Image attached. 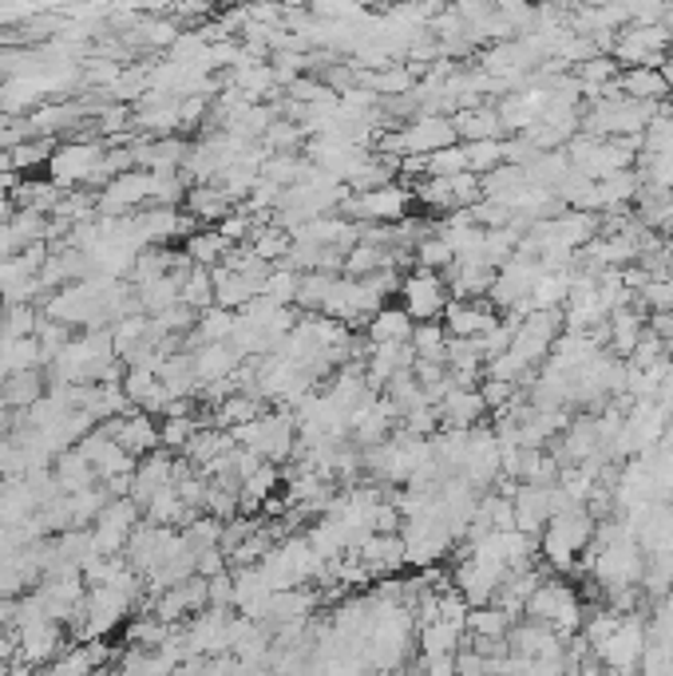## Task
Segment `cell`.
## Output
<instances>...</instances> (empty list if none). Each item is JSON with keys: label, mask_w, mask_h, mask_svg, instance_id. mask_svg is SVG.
Here are the masks:
<instances>
[{"label": "cell", "mask_w": 673, "mask_h": 676, "mask_svg": "<svg viewBox=\"0 0 673 676\" xmlns=\"http://www.w3.org/2000/svg\"><path fill=\"white\" fill-rule=\"evenodd\" d=\"M230 435H234L238 447H246L250 455H257L262 463H274V467L289 463L297 451L294 412H262L257 420H250L246 428H238V432H230Z\"/></svg>", "instance_id": "6da1fadb"}, {"label": "cell", "mask_w": 673, "mask_h": 676, "mask_svg": "<svg viewBox=\"0 0 673 676\" xmlns=\"http://www.w3.org/2000/svg\"><path fill=\"white\" fill-rule=\"evenodd\" d=\"M594 527H598V522L591 519V510L586 507L563 510V514H554V519L547 522L543 534H539V554H543L551 566L574 569V562L583 558L586 546H591Z\"/></svg>", "instance_id": "7a4b0ae2"}, {"label": "cell", "mask_w": 673, "mask_h": 676, "mask_svg": "<svg viewBox=\"0 0 673 676\" xmlns=\"http://www.w3.org/2000/svg\"><path fill=\"white\" fill-rule=\"evenodd\" d=\"M400 542H405L408 566L432 569L435 562L444 558L455 539L448 534L444 519H440V502H432V510H424V514L400 522Z\"/></svg>", "instance_id": "3957f363"}, {"label": "cell", "mask_w": 673, "mask_h": 676, "mask_svg": "<svg viewBox=\"0 0 673 676\" xmlns=\"http://www.w3.org/2000/svg\"><path fill=\"white\" fill-rule=\"evenodd\" d=\"M412 202H416V195L405 182H388V187L365 190V195H353V190H349V198L341 202V218H349V222H368V225H396V222H405Z\"/></svg>", "instance_id": "277c9868"}, {"label": "cell", "mask_w": 673, "mask_h": 676, "mask_svg": "<svg viewBox=\"0 0 673 676\" xmlns=\"http://www.w3.org/2000/svg\"><path fill=\"white\" fill-rule=\"evenodd\" d=\"M108 158V147L99 138H68L59 143L48 158V178L59 190L64 187H84V182H96L99 167Z\"/></svg>", "instance_id": "5b68a950"}, {"label": "cell", "mask_w": 673, "mask_h": 676, "mask_svg": "<svg viewBox=\"0 0 673 676\" xmlns=\"http://www.w3.org/2000/svg\"><path fill=\"white\" fill-rule=\"evenodd\" d=\"M646 645H650V629H646V621L638 618V613H630V618H622V625L614 629V633L603 641V645L594 649L591 657L598 661V665H603L606 673L630 676L633 668L642 665Z\"/></svg>", "instance_id": "8992f818"}, {"label": "cell", "mask_w": 673, "mask_h": 676, "mask_svg": "<svg viewBox=\"0 0 673 676\" xmlns=\"http://www.w3.org/2000/svg\"><path fill=\"white\" fill-rule=\"evenodd\" d=\"M139 522H143V510L131 499H111L108 507L99 510L96 522H91V542H96L99 558H119Z\"/></svg>", "instance_id": "52a82bcc"}, {"label": "cell", "mask_w": 673, "mask_h": 676, "mask_svg": "<svg viewBox=\"0 0 673 676\" xmlns=\"http://www.w3.org/2000/svg\"><path fill=\"white\" fill-rule=\"evenodd\" d=\"M452 301L448 293V281L440 274H428V269H412V274L400 281V309L412 317L416 324L440 321Z\"/></svg>", "instance_id": "ba28073f"}, {"label": "cell", "mask_w": 673, "mask_h": 676, "mask_svg": "<svg viewBox=\"0 0 673 676\" xmlns=\"http://www.w3.org/2000/svg\"><path fill=\"white\" fill-rule=\"evenodd\" d=\"M68 653L64 645V625L59 621H32L16 629V661L29 668H48Z\"/></svg>", "instance_id": "9c48e42d"}, {"label": "cell", "mask_w": 673, "mask_h": 676, "mask_svg": "<svg viewBox=\"0 0 673 676\" xmlns=\"http://www.w3.org/2000/svg\"><path fill=\"white\" fill-rule=\"evenodd\" d=\"M440 324H444V333L452 341H484L495 324H499V317H495L487 297L484 301H448Z\"/></svg>", "instance_id": "30bf717a"}, {"label": "cell", "mask_w": 673, "mask_h": 676, "mask_svg": "<svg viewBox=\"0 0 673 676\" xmlns=\"http://www.w3.org/2000/svg\"><path fill=\"white\" fill-rule=\"evenodd\" d=\"M108 428V435L119 443V447L128 451L131 459H147L151 451H158L163 443H158V420L147 412H131V415H119V420H108L103 423Z\"/></svg>", "instance_id": "8fae6325"}, {"label": "cell", "mask_w": 673, "mask_h": 676, "mask_svg": "<svg viewBox=\"0 0 673 676\" xmlns=\"http://www.w3.org/2000/svg\"><path fill=\"white\" fill-rule=\"evenodd\" d=\"M467 641V629L455 625V621H444V618H432L424 625L416 629V649L424 653L428 665H440V661H455V653L464 649Z\"/></svg>", "instance_id": "7c38bea8"}, {"label": "cell", "mask_w": 673, "mask_h": 676, "mask_svg": "<svg viewBox=\"0 0 673 676\" xmlns=\"http://www.w3.org/2000/svg\"><path fill=\"white\" fill-rule=\"evenodd\" d=\"M511 510H515V530L527 534V539H539L551 522V487H531V483H519V490L511 495Z\"/></svg>", "instance_id": "4fadbf2b"}, {"label": "cell", "mask_w": 673, "mask_h": 676, "mask_svg": "<svg viewBox=\"0 0 673 676\" xmlns=\"http://www.w3.org/2000/svg\"><path fill=\"white\" fill-rule=\"evenodd\" d=\"M356 558H361V566L368 569V578H380V581L396 578V574L408 566L400 534H373L365 546L356 550Z\"/></svg>", "instance_id": "5bb4252c"}, {"label": "cell", "mask_w": 673, "mask_h": 676, "mask_svg": "<svg viewBox=\"0 0 673 676\" xmlns=\"http://www.w3.org/2000/svg\"><path fill=\"white\" fill-rule=\"evenodd\" d=\"M435 412H440V423H444V428H455V432H472L475 423H484L487 408H484V396H479V388H452L444 400L435 403Z\"/></svg>", "instance_id": "9a60e30c"}, {"label": "cell", "mask_w": 673, "mask_h": 676, "mask_svg": "<svg viewBox=\"0 0 673 676\" xmlns=\"http://www.w3.org/2000/svg\"><path fill=\"white\" fill-rule=\"evenodd\" d=\"M190 361H195L198 384H202V388H210V384L230 380V376L238 373L242 356H238L230 344H198V348H190ZM202 388H198V392H202Z\"/></svg>", "instance_id": "2e32d148"}, {"label": "cell", "mask_w": 673, "mask_h": 676, "mask_svg": "<svg viewBox=\"0 0 673 676\" xmlns=\"http://www.w3.org/2000/svg\"><path fill=\"white\" fill-rule=\"evenodd\" d=\"M452 128H455V138H464V143H487V138H507L504 123L495 115L492 103H475V108H464L452 115Z\"/></svg>", "instance_id": "e0dca14e"}, {"label": "cell", "mask_w": 673, "mask_h": 676, "mask_svg": "<svg viewBox=\"0 0 673 676\" xmlns=\"http://www.w3.org/2000/svg\"><path fill=\"white\" fill-rule=\"evenodd\" d=\"M183 207H187V214L195 218V222H222V218L234 214V198L227 195V190L218 187V182H202V187H190L187 198H183Z\"/></svg>", "instance_id": "ac0fdd59"}, {"label": "cell", "mask_w": 673, "mask_h": 676, "mask_svg": "<svg viewBox=\"0 0 673 676\" xmlns=\"http://www.w3.org/2000/svg\"><path fill=\"white\" fill-rule=\"evenodd\" d=\"M618 91H622V99H633V103H665L670 99V88H665L658 68H622Z\"/></svg>", "instance_id": "d6986e66"}, {"label": "cell", "mask_w": 673, "mask_h": 676, "mask_svg": "<svg viewBox=\"0 0 673 676\" xmlns=\"http://www.w3.org/2000/svg\"><path fill=\"white\" fill-rule=\"evenodd\" d=\"M48 388L40 380V368H29V373H12L9 380L0 384V408H9V412H29L32 403L44 400Z\"/></svg>", "instance_id": "ffe728a7"}, {"label": "cell", "mask_w": 673, "mask_h": 676, "mask_svg": "<svg viewBox=\"0 0 673 676\" xmlns=\"http://www.w3.org/2000/svg\"><path fill=\"white\" fill-rule=\"evenodd\" d=\"M606 329H610V348L618 353V361H622V356L630 361L638 341L646 336V317H642V309H630V304H626V309H614Z\"/></svg>", "instance_id": "44dd1931"}, {"label": "cell", "mask_w": 673, "mask_h": 676, "mask_svg": "<svg viewBox=\"0 0 673 676\" xmlns=\"http://www.w3.org/2000/svg\"><path fill=\"white\" fill-rule=\"evenodd\" d=\"M412 329H416V321L405 313V309H388L385 304V309L368 321L365 341L373 344V348H380V344H408L412 341Z\"/></svg>", "instance_id": "7402d4cb"}, {"label": "cell", "mask_w": 673, "mask_h": 676, "mask_svg": "<svg viewBox=\"0 0 673 676\" xmlns=\"http://www.w3.org/2000/svg\"><path fill=\"white\" fill-rule=\"evenodd\" d=\"M139 230H143V242L147 245H167L178 237V230H183V210L175 207H147L135 214Z\"/></svg>", "instance_id": "603a6c76"}, {"label": "cell", "mask_w": 673, "mask_h": 676, "mask_svg": "<svg viewBox=\"0 0 673 676\" xmlns=\"http://www.w3.org/2000/svg\"><path fill=\"white\" fill-rule=\"evenodd\" d=\"M519 625V621H511L504 613V609L495 606H484V609H472L467 613V638L472 641H492V645H507V638H511V629Z\"/></svg>", "instance_id": "cb8c5ba5"}, {"label": "cell", "mask_w": 673, "mask_h": 676, "mask_svg": "<svg viewBox=\"0 0 673 676\" xmlns=\"http://www.w3.org/2000/svg\"><path fill=\"white\" fill-rule=\"evenodd\" d=\"M52 475H56V487L64 490V495H79V490L96 487V470H91V463L79 455L76 447L64 451V455H56V467H52Z\"/></svg>", "instance_id": "d4e9b609"}, {"label": "cell", "mask_w": 673, "mask_h": 676, "mask_svg": "<svg viewBox=\"0 0 673 676\" xmlns=\"http://www.w3.org/2000/svg\"><path fill=\"white\" fill-rule=\"evenodd\" d=\"M230 250L234 245L218 234V230H198L195 237H187V262L198 265V269H218V265L227 262Z\"/></svg>", "instance_id": "484cf974"}, {"label": "cell", "mask_w": 673, "mask_h": 676, "mask_svg": "<svg viewBox=\"0 0 673 676\" xmlns=\"http://www.w3.org/2000/svg\"><path fill=\"white\" fill-rule=\"evenodd\" d=\"M638 195H642V175L638 170H618V175L603 178L598 182V202H603V210H618V207H630V202H638Z\"/></svg>", "instance_id": "4316f807"}, {"label": "cell", "mask_w": 673, "mask_h": 676, "mask_svg": "<svg viewBox=\"0 0 673 676\" xmlns=\"http://www.w3.org/2000/svg\"><path fill=\"white\" fill-rule=\"evenodd\" d=\"M289 250H294V234L282 230V225H274V222L254 230V237H250V254L266 265H282L289 257Z\"/></svg>", "instance_id": "83f0119b"}, {"label": "cell", "mask_w": 673, "mask_h": 676, "mask_svg": "<svg viewBox=\"0 0 673 676\" xmlns=\"http://www.w3.org/2000/svg\"><path fill=\"white\" fill-rule=\"evenodd\" d=\"M115 673L119 676H170V668H167V661L158 657L155 649L123 645V653L115 657Z\"/></svg>", "instance_id": "f1b7e54d"}, {"label": "cell", "mask_w": 673, "mask_h": 676, "mask_svg": "<svg viewBox=\"0 0 673 676\" xmlns=\"http://www.w3.org/2000/svg\"><path fill=\"white\" fill-rule=\"evenodd\" d=\"M412 353L416 361L424 364H444V353H448V333L440 321H428V324H416L412 329Z\"/></svg>", "instance_id": "f546056e"}, {"label": "cell", "mask_w": 673, "mask_h": 676, "mask_svg": "<svg viewBox=\"0 0 673 676\" xmlns=\"http://www.w3.org/2000/svg\"><path fill=\"white\" fill-rule=\"evenodd\" d=\"M230 333H234V313L218 309V304H210V309L198 313V324H195L198 344H227Z\"/></svg>", "instance_id": "4dcf8cb0"}, {"label": "cell", "mask_w": 673, "mask_h": 676, "mask_svg": "<svg viewBox=\"0 0 673 676\" xmlns=\"http://www.w3.org/2000/svg\"><path fill=\"white\" fill-rule=\"evenodd\" d=\"M183 304H190L195 313L214 304V277H210V269L187 265V274H183Z\"/></svg>", "instance_id": "1f68e13d"}, {"label": "cell", "mask_w": 673, "mask_h": 676, "mask_svg": "<svg viewBox=\"0 0 673 676\" xmlns=\"http://www.w3.org/2000/svg\"><path fill=\"white\" fill-rule=\"evenodd\" d=\"M467 155V170L475 178H487L492 170H499L507 163L504 158V138H487V143H464Z\"/></svg>", "instance_id": "d6a6232c"}, {"label": "cell", "mask_w": 673, "mask_h": 676, "mask_svg": "<svg viewBox=\"0 0 673 676\" xmlns=\"http://www.w3.org/2000/svg\"><path fill=\"white\" fill-rule=\"evenodd\" d=\"M170 633H175V629L163 625L155 613H143V618L128 621V633H123V641H128L131 649H158L163 641L170 638Z\"/></svg>", "instance_id": "836d02e7"}, {"label": "cell", "mask_w": 673, "mask_h": 676, "mask_svg": "<svg viewBox=\"0 0 673 676\" xmlns=\"http://www.w3.org/2000/svg\"><path fill=\"white\" fill-rule=\"evenodd\" d=\"M297 285H301V274L297 269H289V265H274L266 277V293L274 304H286V309H294L297 304Z\"/></svg>", "instance_id": "e575fe53"}, {"label": "cell", "mask_w": 673, "mask_h": 676, "mask_svg": "<svg viewBox=\"0 0 673 676\" xmlns=\"http://www.w3.org/2000/svg\"><path fill=\"white\" fill-rule=\"evenodd\" d=\"M52 138H29V143H20V147L9 151V167L12 175L16 170H36V167H48V158H52Z\"/></svg>", "instance_id": "d590c367"}, {"label": "cell", "mask_w": 673, "mask_h": 676, "mask_svg": "<svg viewBox=\"0 0 673 676\" xmlns=\"http://www.w3.org/2000/svg\"><path fill=\"white\" fill-rule=\"evenodd\" d=\"M455 175H467V155H464V143H455V147H444L428 155V178H455Z\"/></svg>", "instance_id": "8d00e7d4"}, {"label": "cell", "mask_w": 673, "mask_h": 676, "mask_svg": "<svg viewBox=\"0 0 673 676\" xmlns=\"http://www.w3.org/2000/svg\"><path fill=\"white\" fill-rule=\"evenodd\" d=\"M210 594V609H234V574H218V578L207 581Z\"/></svg>", "instance_id": "74e56055"}, {"label": "cell", "mask_w": 673, "mask_h": 676, "mask_svg": "<svg viewBox=\"0 0 673 676\" xmlns=\"http://www.w3.org/2000/svg\"><path fill=\"white\" fill-rule=\"evenodd\" d=\"M658 71H662V79H665V88H670V96H673V56H670V59H665V64H662V68H658Z\"/></svg>", "instance_id": "f35d334b"}]
</instances>
